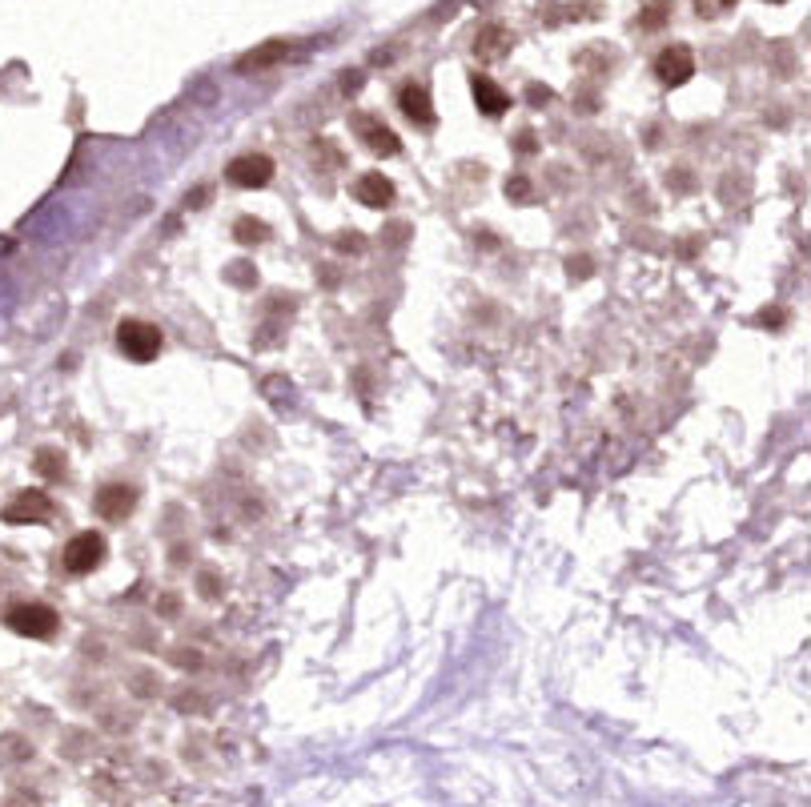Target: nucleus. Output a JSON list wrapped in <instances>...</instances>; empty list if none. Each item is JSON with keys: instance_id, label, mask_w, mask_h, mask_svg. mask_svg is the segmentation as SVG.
<instances>
[{"instance_id": "nucleus-1", "label": "nucleus", "mask_w": 811, "mask_h": 807, "mask_svg": "<svg viewBox=\"0 0 811 807\" xmlns=\"http://www.w3.org/2000/svg\"><path fill=\"white\" fill-rule=\"evenodd\" d=\"M105 538L97 534V530H81V534H73L69 543H65V551H61V563H65V571L69 575H93L101 563H105Z\"/></svg>"}, {"instance_id": "nucleus-2", "label": "nucleus", "mask_w": 811, "mask_h": 807, "mask_svg": "<svg viewBox=\"0 0 811 807\" xmlns=\"http://www.w3.org/2000/svg\"><path fill=\"white\" fill-rule=\"evenodd\" d=\"M117 346L125 358L133 362H153L161 354V330L153 322H141V318H125L117 326Z\"/></svg>"}, {"instance_id": "nucleus-3", "label": "nucleus", "mask_w": 811, "mask_h": 807, "mask_svg": "<svg viewBox=\"0 0 811 807\" xmlns=\"http://www.w3.org/2000/svg\"><path fill=\"white\" fill-rule=\"evenodd\" d=\"M5 623H9V631L25 635V639H53L61 619L45 603H17V607L5 611Z\"/></svg>"}, {"instance_id": "nucleus-4", "label": "nucleus", "mask_w": 811, "mask_h": 807, "mask_svg": "<svg viewBox=\"0 0 811 807\" xmlns=\"http://www.w3.org/2000/svg\"><path fill=\"white\" fill-rule=\"evenodd\" d=\"M274 161H269L265 153H245V157H237V161H229V169H225V177L237 185V189H265L269 181H274Z\"/></svg>"}, {"instance_id": "nucleus-5", "label": "nucleus", "mask_w": 811, "mask_h": 807, "mask_svg": "<svg viewBox=\"0 0 811 807\" xmlns=\"http://www.w3.org/2000/svg\"><path fill=\"white\" fill-rule=\"evenodd\" d=\"M655 77L667 85V89H679L695 77V53L687 45H667L659 57H655Z\"/></svg>"}, {"instance_id": "nucleus-6", "label": "nucleus", "mask_w": 811, "mask_h": 807, "mask_svg": "<svg viewBox=\"0 0 811 807\" xmlns=\"http://www.w3.org/2000/svg\"><path fill=\"white\" fill-rule=\"evenodd\" d=\"M133 506H137V490L125 486V482H109V486H101L97 498H93V510H97L105 522H125V518L133 514Z\"/></svg>"}, {"instance_id": "nucleus-7", "label": "nucleus", "mask_w": 811, "mask_h": 807, "mask_svg": "<svg viewBox=\"0 0 811 807\" xmlns=\"http://www.w3.org/2000/svg\"><path fill=\"white\" fill-rule=\"evenodd\" d=\"M53 514V498L49 494H41V490H25V494H17L5 510H0V518L5 522H13V526H25V522H45Z\"/></svg>"}, {"instance_id": "nucleus-8", "label": "nucleus", "mask_w": 811, "mask_h": 807, "mask_svg": "<svg viewBox=\"0 0 811 807\" xmlns=\"http://www.w3.org/2000/svg\"><path fill=\"white\" fill-rule=\"evenodd\" d=\"M354 133L366 141V149L370 153H382V157H394V153H402V141H398V133L390 129V125H382L378 117H370V113H358L354 117Z\"/></svg>"}, {"instance_id": "nucleus-9", "label": "nucleus", "mask_w": 811, "mask_h": 807, "mask_svg": "<svg viewBox=\"0 0 811 807\" xmlns=\"http://www.w3.org/2000/svg\"><path fill=\"white\" fill-rule=\"evenodd\" d=\"M394 197H398V189H394V181L386 173H362L354 181V201L366 205V209H386Z\"/></svg>"}, {"instance_id": "nucleus-10", "label": "nucleus", "mask_w": 811, "mask_h": 807, "mask_svg": "<svg viewBox=\"0 0 811 807\" xmlns=\"http://www.w3.org/2000/svg\"><path fill=\"white\" fill-rule=\"evenodd\" d=\"M514 49V33L506 25H482L474 37V57L478 61H502Z\"/></svg>"}, {"instance_id": "nucleus-11", "label": "nucleus", "mask_w": 811, "mask_h": 807, "mask_svg": "<svg viewBox=\"0 0 811 807\" xmlns=\"http://www.w3.org/2000/svg\"><path fill=\"white\" fill-rule=\"evenodd\" d=\"M398 109L414 121V125H422V129H430L434 121H438V113H434V101H430V89L426 85H406L402 93H398Z\"/></svg>"}, {"instance_id": "nucleus-12", "label": "nucleus", "mask_w": 811, "mask_h": 807, "mask_svg": "<svg viewBox=\"0 0 811 807\" xmlns=\"http://www.w3.org/2000/svg\"><path fill=\"white\" fill-rule=\"evenodd\" d=\"M470 93H474V105L486 113V117H502L506 109H510V97H506V89H498L490 77H482V73H474L470 77Z\"/></svg>"}, {"instance_id": "nucleus-13", "label": "nucleus", "mask_w": 811, "mask_h": 807, "mask_svg": "<svg viewBox=\"0 0 811 807\" xmlns=\"http://www.w3.org/2000/svg\"><path fill=\"white\" fill-rule=\"evenodd\" d=\"M290 57V41H269V45H261V49H253V53H245V57H237V69L241 73H257V69H269V65H278V61H286Z\"/></svg>"}, {"instance_id": "nucleus-14", "label": "nucleus", "mask_w": 811, "mask_h": 807, "mask_svg": "<svg viewBox=\"0 0 811 807\" xmlns=\"http://www.w3.org/2000/svg\"><path fill=\"white\" fill-rule=\"evenodd\" d=\"M37 470L49 478V482H61L65 474H69V466H65V454L61 450H53V446H45V450H37Z\"/></svg>"}, {"instance_id": "nucleus-15", "label": "nucleus", "mask_w": 811, "mask_h": 807, "mask_svg": "<svg viewBox=\"0 0 811 807\" xmlns=\"http://www.w3.org/2000/svg\"><path fill=\"white\" fill-rule=\"evenodd\" d=\"M233 237H237L241 245H261V241L269 237V225H265V221H257V217H237Z\"/></svg>"}, {"instance_id": "nucleus-16", "label": "nucleus", "mask_w": 811, "mask_h": 807, "mask_svg": "<svg viewBox=\"0 0 811 807\" xmlns=\"http://www.w3.org/2000/svg\"><path fill=\"white\" fill-rule=\"evenodd\" d=\"M667 17H671V0H647V9L639 13V25L655 33V29L667 25Z\"/></svg>"}, {"instance_id": "nucleus-17", "label": "nucleus", "mask_w": 811, "mask_h": 807, "mask_svg": "<svg viewBox=\"0 0 811 807\" xmlns=\"http://www.w3.org/2000/svg\"><path fill=\"white\" fill-rule=\"evenodd\" d=\"M731 9H735V0H695V13L707 17V21H715V17L731 13Z\"/></svg>"}, {"instance_id": "nucleus-18", "label": "nucleus", "mask_w": 811, "mask_h": 807, "mask_svg": "<svg viewBox=\"0 0 811 807\" xmlns=\"http://www.w3.org/2000/svg\"><path fill=\"white\" fill-rule=\"evenodd\" d=\"M506 197L510 201H530V181L526 177H510L506 181Z\"/></svg>"}, {"instance_id": "nucleus-19", "label": "nucleus", "mask_w": 811, "mask_h": 807, "mask_svg": "<svg viewBox=\"0 0 811 807\" xmlns=\"http://www.w3.org/2000/svg\"><path fill=\"white\" fill-rule=\"evenodd\" d=\"M571 274H579V278H587V274H591V261H587V257H579V261H575V257H571Z\"/></svg>"}, {"instance_id": "nucleus-20", "label": "nucleus", "mask_w": 811, "mask_h": 807, "mask_svg": "<svg viewBox=\"0 0 811 807\" xmlns=\"http://www.w3.org/2000/svg\"><path fill=\"white\" fill-rule=\"evenodd\" d=\"M767 5H779V0H767Z\"/></svg>"}]
</instances>
